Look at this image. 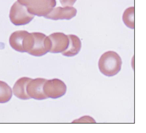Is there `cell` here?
<instances>
[{
	"label": "cell",
	"mask_w": 146,
	"mask_h": 133,
	"mask_svg": "<svg viewBox=\"0 0 146 133\" xmlns=\"http://www.w3.org/2000/svg\"><path fill=\"white\" fill-rule=\"evenodd\" d=\"M122 60L117 53L108 51L102 55L98 62L100 72L108 77L114 76L120 71Z\"/></svg>",
	"instance_id": "cell-1"
},
{
	"label": "cell",
	"mask_w": 146,
	"mask_h": 133,
	"mask_svg": "<svg viewBox=\"0 0 146 133\" xmlns=\"http://www.w3.org/2000/svg\"><path fill=\"white\" fill-rule=\"evenodd\" d=\"M25 6L30 13L34 16L44 17L48 15L56 6V0H17Z\"/></svg>",
	"instance_id": "cell-2"
},
{
	"label": "cell",
	"mask_w": 146,
	"mask_h": 133,
	"mask_svg": "<svg viewBox=\"0 0 146 133\" xmlns=\"http://www.w3.org/2000/svg\"><path fill=\"white\" fill-rule=\"evenodd\" d=\"M33 42V33L26 30L15 31L9 38V44L11 48L20 52L28 53L32 49Z\"/></svg>",
	"instance_id": "cell-3"
},
{
	"label": "cell",
	"mask_w": 146,
	"mask_h": 133,
	"mask_svg": "<svg viewBox=\"0 0 146 133\" xmlns=\"http://www.w3.org/2000/svg\"><path fill=\"white\" fill-rule=\"evenodd\" d=\"M25 6L16 1L11 8L9 17L11 22L17 26H23L30 22L34 18Z\"/></svg>",
	"instance_id": "cell-4"
},
{
	"label": "cell",
	"mask_w": 146,
	"mask_h": 133,
	"mask_svg": "<svg viewBox=\"0 0 146 133\" xmlns=\"http://www.w3.org/2000/svg\"><path fill=\"white\" fill-rule=\"evenodd\" d=\"M34 42L28 54L35 56H41L50 52L51 42L48 36L40 32L33 33Z\"/></svg>",
	"instance_id": "cell-5"
},
{
	"label": "cell",
	"mask_w": 146,
	"mask_h": 133,
	"mask_svg": "<svg viewBox=\"0 0 146 133\" xmlns=\"http://www.w3.org/2000/svg\"><path fill=\"white\" fill-rule=\"evenodd\" d=\"M66 86L64 82L58 79L46 80L43 86V91L47 98L57 99L66 94Z\"/></svg>",
	"instance_id": "cell-6"
},
{
	"label": "cell",
	"mask_w": 146,
	"mask_h": 133,
	"mask_svg": "<svg viewBox=\"0 0 146 133\" xmlns=\"http://www.w3.org/2000/svg\"><path fill=\"white\" fill-rule=\"evenodd\" d=\"M47 79L41 78L32 79L27 87V92L31 98L42 100L47 98L43 91V86Z\"/></svg>",
	"instance_id": "cell-7"
},
{
	"label": "cell",
	"mask_w": 146,
	"mask_h": 133,
	"mask_svg": "<svg viewBox=\"0 0 146 133\" xmlns=\"http://www.w3.org/2000/svg\"><path fill=\"white\" fill-rule=\"evenodd\" d=\"M51 42L50 52L52 53H62L68 46L69 40L68 35L63 33L56 32L48 36Z\"/></svg>",
	"instance_id": "cell-8"
},
{
	"label": "cell",
	"mask_w": 146,
	"mask_h": 133,
	"mask_svg": "<svg viewBox=\"0 0 146 133\" xmlns=\"http://www.w3.org/2000/svg\"><path fill=\"white\" fill-rule=\"evenodd\" d=\"M77 10L72 7H57L53 8L52 11L44 17L53 20H70L75 17Z\"/></svg>",
	"instance_id": "cell-9"
},
{
	"label": "cell",
	"mask_w": 146,
	"mask_h": 133,
	"mask_svg": "<svg viewBox=\"0 0 146 133\" xmlns=\"http://www.w3.org/2000/svg\"><path fill=\"white\" fill-rule=\"evenodd\" d=\"M32 79L27 77H22L18 79L13 88L14 95L21 100H28L31 99L27 92V87Z\"/></svg>",
	"instance_id": "cell-10"
},
{
	"label": "cell",
	"mask_w": 146,
	"mask_h": 133,
	"mask_svg": "<svg viewBox=\"0 0 146 133\" xmlns=\"http://www.w3.org/2000/svg\"><path fill=\"white\" fill-rule=\"evenodd\" d=\"M69 40L68 46L62 53L64 56L71 57L75 56L79 52L82 47L81 40L78 36L74 35H68Z\"/></svg>",
	"instance_id": "cell-11"
},
{
	"label": "cell",
	"mask_w": 146,
	"mask_h": 133,
	"mask_svg": "<svg viewBox=\"0 0 146 133\" xmlns=\"http://www.w3.org/2000/svg\"><path fill=\"white\" fill-rule=\"evenodd\" d=\"M13 96L11 88L5 82L0 81V103L8 102Z\"/></svg>",
	"instance_id": "cell-12"
},
{
	"label": "cell",
	"mask_w": 146,
	"mask_h": 133,
	"mask_svg": "<svg viewBox=\"0 0 146 133\" xmlns=\"http://www.w3.org/2000/svg\"><path fill=\"white\" fill-rule=\"evenodd\" d=\"M134 8L130 7L126 9L123 16V22L127 27L133 29L134 28Z\"/></svg>",
	"instance_id": "cell-13"
},
{
	"label": "cell",
	"mask_w": 146,
	"mask_h": 133,
	"mask_svg": "<svg viewBox=\"0 0 146 133\" xmlns=\"http://www.w3.org/2000/svg\"><path fill=\"white\" fill-rule=\"evenodd\" d=\"M76 0H60L61 4L63 7H72L75 3Z\"/></svg>",
	"instance_id": "cell-14"
}]
</instances>
